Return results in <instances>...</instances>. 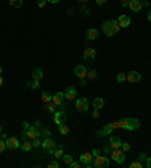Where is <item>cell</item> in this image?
I'll use <instances>...</instances> for the list:
<instances>
[{
    "label": "cell",
    "mask_w": 151,
    "mask_h": 168,
    "mask_svg": "<svg viewBox=\"0 0 151 168\" xmlns=\"http://www.w3.org/2000/svg\"><path fill=\"white\" fill-rule=\"evenodd\" d=\"M109 126L113 129H125V130H136L141 127V121L138 118H121L118 121L109 123Z\"/></svg>",
    "instance_id": "obj_1"
},
{
    "label": "cell",
    "mask_w": 151,
    "mask_h": 168,
    "mask_svg": "<svg viewBox=\"0 0 151 168\" xmlns=\"http://www.w3.org/2000/svg\"><path fill=\"white\" fill-rule=\"evenodd\" d=\"M121 29V26L118 25L116 20H107L101 25V32L106 35V36H113L115 33H118Z\"/></svg>",
    "instance_id": "obj_2"
},
{
    "label": "cell",
    "mask_w": 151,
    "mask_h": 168,
    "mask_svg": "<svg viewBox=\"0 0 151 168\" xmlns=\"http://www.w3.org/2000/svg\"><path fill=\"white\" fill-rule=\"evenodd\" d=\"M41 147H42V150L45 152V153H48V155H53V152L56 150V142L52 139V138H45L44 141H42V144H41Z\"/></svg>",
    "instance_id": "obj_3"
},
{
    "label": "cell",
    "mask_w": 151,
    "mask_h": 168,
    "mask_svg": "<svg viewBox=\"0 0 151 168\" xmlns=\"http://www.w3.org/2000/svg\"><path fill=\"white\" fill-rule=\"evenodd\" d=\"M110 165V162H109V158H106V156H95L94 158V164H92V167H97V168H107Z\"/></svg>",
    "instance_id": "obj_4"
},
{
    "label": "cell",
    "mask_w": 151,
    "mask_h": 168,
    "mask_svg": "<svg viewBox=\"0 0 151 168\" xmlns=\"http://www.w3.org/2000/svg\"><path fill=\"white\" fill-rule=\"evenodd\" d=\"M110 155H112V159H113L116 164H124V161H125V155H124V152H122V149H121V147H119V149H112Z\"/></svg>",
    "instance_id": "obj_5"
},
{
    "label": "cell",
    "mask_w": 151,
    "mask_h": 168,
    "mask_svg": "<svg viewBox=\"0 0 151 168\" xmlns=\"http://www.w3.org/2000/svg\"><path fill=\"white\" fill-rule=\"evenodd\" d=\"M80 164L83 165V167H86V168H89V167H92V161H94V156H92V153H82L80 155Z\"/></svg>",
    "instance_id": "obj_6"
},
{
    "label": "cell",
    "mask_w": 151,
    "mask_h": 168,
    "mask_svg": "<svg viewBox=\"0 0 151 168\" xmlns=\"http://www.w3.org/2000/svg\"><path fill=\"white\" fill-rule=\"evenodd\" d=\"M5 142H6V149H11V150L20 149V141H18L15 136H8V138L5 139Z\"/></svg>",
    "instance_id": "obj_7"
},
{
    "label": "cell",
    "mask_w": 151,
    "mask_h": 168,
    "mask_svg": "<svg viewBox=\"0 0 151 168\" xmlns=\"http://www.w3.org/2000/svg\"><path fill=\"white\" fill-rule=\"evenodd\" d=\"M88 106H89V102H88V99H85V97H80V99L76 100V108H77L79 112L88 111Z\"/></svg>",
    "instance_id": "obj_8"
},
{
    "label": "cell",
    "mask_w": 151,
    "mask_h": 168,
    "mask_svg": "<svg viewBox=\"0 0 151 168\" xmlns=\"http://www.w3.org/2000/svg\"><path fill=\"white\" fill-rule=\"evenodd\" d=\"M53 121L59 126V124H62V123H65L67 121V115H65V111H58V112H55L53 114Z\"/></svg>",
    "instance_id": "obj_9"
},
{
    "label": "cell",
    "mask_w": 151,
    "mask_h": 168,
    "mask_svg": "<svg viewBox=\"0 0 151 168\" xmlns=\"http://www.w3.org/2000/svg\"><path fill=\"white\" fill-rule=\"evenodd\" d=\"M74 74L77 76L79 79H85L86 74H88V70L85 68V65H76V68H74Z\"/></svg>",
    "instance_id": "obj_10"
},
{
    "label": "cell",
    "mask_w": 151,
    "mask_h": 168,
    "mask_svg": "<svg viewBox=\"0 0 151 168\" xmlns=\"http://www.w3.org/2000/svg\"><path fill=\"white\" fill-rule=\"evenodd\" d=\"M141 73H138V71H129L127 73V82H130V83H138V82H141Z\"/></svg>",
    "instance_id": "obj_11"
},
{
    "label": "cell",
    "mask_w": 151,
    "mask_h": 168,
    "mask_svg": "<svg viewBox=\"0 0 151 168\" xmlns=\"http://www.w3.org/2000/svg\"><path fill=\"white\" fill-rule=\"evenodd\" d=\"M95 49H92V47H88V49H85V52H83V58H85V61H88V62H92L94 59H95Z\"/></svg>",
    "instance_id": "obj_12"
},
{
    "label": "cell",
    "mask_w": 151,
    "mask_h": 168,
    "mask_svg": "<svg viewBox=\"0 0 151 168\" xmlns=\"http://www.w3.org/2000/svg\"><path fill=\"white\" fill-rule=\"evenodd\" d=\"M116 21H118V25H119L121 28H129V26H130V23H132L130 17H127V15H119Z\"/></svg>",
    "instance_id": "obj_13"
},
{
    "label": "cell",
    "mask_w": 151,
    "mask_h": 168,
    "mask_svg": "<svg viewBox=\"0 0 151 168\" xmlns=\"http://www.w3.org/2000/svg\"><path fill=\"white\" fill-rule=\"evenodd\" d=\"M64 95H65L67 100H73V99H76V95H77V91H76L74 86H68V88L65 89Z\"/></svg>",
    "instance_id": "obj_14"
},
{
    "label": "cell",
    "mask_w": 151,
    "mask_h": 168,
    "mask_svg": "<svg viewBox=\"0 0 151 168\" xmlns=\"http://www.w3.org/2000/svg\"><path fill=\"white\" fill-rule=\"evenodd\" d=\"M64 97H65V95H64V92H56L55 95H53V99H52V102L56 105V106H62L64 105Z\"/></svg>",
    "instance_id": "obj_15"
},
{
    "label": "cell",
    "mask_w": 151,
    "mask_h": 168,
    "mask_svg": "<svg viewBox=\"0 0 151 168\" xmlns=\"http://www.w3.org/2000/svg\"><path fill=\"white\" fill-rule=\"evenodd\" d=\"M26 132H27V139H35V138L39 136V130L35 126H30L29 130H26Z\"/></svg>",
    "instance_id": "obj_16"
},
{
    "label": "cell",
    "mask_w": 151,
    "mask_h": 168,
    "mask_svg": "<svg viewBox=\"0 0 151 168\" xmlns=\"http://www.w3.org/2000/svg\"><path fill=\"white\" fill-rule=\"evenodd\" d=\"M129 8L133 11V12H139L141 11V0H130L129 2Z\"/></svg>",
    "instance_id": "obj_17"
},
{
    "label": "cell",
    "mask_w": 151,
    "mask_h": 168,
    "mask_svg": "<svg viewBox=\"0 0 151 168\" xmlns=\"http://www.w3.org/2000/svg\"><path fill=\"white\" fill-rule=\"evenodd\" d=\"M109 133H112V127H110L109 124H106L104 127H101V129H100V130H98L97 136H98V138H100V136H101V138H103V136H107Z\"/></svg>",
    "instance_id": "obj_18"
},
{
    "label": "cell",
    "mask_w": 151,
    "mask_h": 168,
    "mask_svg": "<svg viewBox=\"0 0 151 168\" xmlns=\"http://www.w3.org/2000/svg\"><path fill=\"white\" fill-rule=\"evenodd\" d=\"M109 144H110V147H112V149H119L122 142H121V139H119L118 136H110Z\"/></svg>",
    "instance_id": "obj_19"
},
{
    "label": "cell",
    "mask_w": 151,
    "mask_h": 168,
    "mask_svg": "<svg viewBox=\"0 0 151 168\" xmlns=\"http://www.w3.org/2000/svg\"><path fill=\"white\" fill-rule=\"evenodd\" d=\"M92 106H94V109H101V108L104 106V100H103V97H95V99H94V102H92Z\"/></svg>",
    "instance_id": "obj_20"
},
{
    "label": "cell",
    "mask_w": 151,
    "mask_h": 168,
    "mask_svg": "<svg viewBox=\"0 0 151 168\" xmlns=\"http://www.w3.org/2000/svg\"><path fill=\"white\" fill-rule=\"evenodd\" d=\"M42 76H44V73H42L41 68H35V70L32 71V77H33V80H41Z\"/></svg>",
    "instance_id": "obj_21"
},
{
    "label": "cell",
    "mask_w": 151,
    "mask_h": 168,
    "mask_svg": "<svg viewBox=\"0 0 151 168\" xmlns=\"http://www.w3.org/2000/svg\"><path fill=\"white\" fill-rule=\"evenodd\" d=\"M97 36H98V30H97V29L91 28V29L86 30V38H88V39H95Z\"/></svg>",
    "instance_id": "obj_22"
},
{
    "label": "cell",
    "mask_w": 151,
    "mask_h": 168,
    "mask_svg": "<svg viewBox=\"0 0 151 168\" xmlns=\"http://www.w3.org/2000/svg\"><path fill=\"white\" fill-rule=\"evenodd\" d=\"M20 149H21L23 152H30V150L33 149V146H32V142H29V141L26 139V141H24L21 146H20Z\"/></svg>",
    "instance_id": "obj_23"
},
{
    "label": "cell",
    "mask_w": 151,
    "mask_h": 168,
    "mask_svg": "<svg viewBox=\"0 0 151 168\" xmlns=\"http://www.w3.org/2000/svg\"><path fill=\"white\" fill-rule=\"evenodd\" d=\"M41 99H42V102H44V103H48V102H52L53 95L50 94V92H47V91H44V92L41 94Z\"/></svg>",
    "instance_id": "obj_24"
},
{
    "label": "cell",
    "mask_w": 151,
    "mask_h": 168,
    "mask_svg": "<svg viewBox=\"0 0 151 168\" xmlns=\"http://www.w3.org/2000/svg\"><path fill=\"white\" fill-rule=\"evenodd\" d=\"M53 155H55V158H58V159L62 158V156H64V146H58L56 150L53 152Z\"/></svg>",
    "instance_id": "obj_25"
},
{
    "label": "cell",
    "mask_w": 151,
    "mask_h": 168,
    "mask_svg": "<svg viewBox=\"0 0 151 168\" xmlns=\"http://www.w3.org/2000/svg\"><path fill=\"white\" fill-rule=\"evenodd\" d=\"M58 127H59V133H62V135H68V133H70V129H68V126H67L65 123L59 124Z\"/></svg>",
    "instance_id": "obj_26"
},
{
    "label": "cell",
    "mask_w": 151,
    "mask_h": 168,
    "mask_svg": "<svg viewBox=\"0 0 151 168\" xmlns=\"http://www.w3.org/2000/svg\"><path fill=\"white\" fill-rule=\"evenodd\" d=\"M45 109H47V112H50V114H55V111H56V105H55L53 102H48V103H47V106H45Z\"/></svg>",
    "instance_id": "obj_27"
},
{
    "label": "cell",
    "mask_w": 151,
    "mask_h": 168,
    "mask_svg": "<svg viewBox=\"0 0 151 168\" xmlns=\"http://www.w3.org/2000/svg\"><path fill=\"white\" fill-rule=\"evenodd\" d=\"M86 77H88L89 80H95V79H97V71H95V70H88Z\"/></svg>",
    "instance_id": "obj_28"
},
{
    "label": "cell",
    "mask_w": 151,
    "mask_h": 168,
    "mask_svg": "<svg viewBox=\"0 0 151 168\" xmlns=\"http://www.w3.org/2000/svg\"><path fill=\"white\" fill-rule=\"evenodd\" d=\"M9 5H11L12 8H21L23 0H9Z\"/></svg>",
    "instance_id": "obj_29"
},
{
    "label": "cell",
    "mask_w": 151,
    "mask_h": 168,
    "mask_svg": "<svg viewBox=\"0 0 151 168\" xmlns=\"http://www.w3.org/2000/svg\"><path fill=\"white\" fill-rule=\"evenodd\" d=\"M125 80H127V74H124V73H118V76H116V82L122 83V82H125Z\"/></svg>",
    "instance_id": "obj_30"
},
{
    "label": "cell",
    "mask_w": 151,
    "mask_h": 168,
    "mask_svg": "<svg viewBox=\"0 0 151 168\" xmlns=\"http://www.w3.org/2000/svg\"><path fill=\"white\" fill-rule=\"evenodd\" d=\"M62 159H64V164H67V165H70V164L74 161L71 155H64V156H62Z\"/></svg>",
    "instance_id": "obj_31"
},
{
    "label": "cell",
    "mask_w": 151,
    "mask_h": 168,
    "mask_svg": "<svg viewBox=\"0 0 151 168\" xmlns=\"http://www.w3.org/2000/svg\"><path fill=\"white\" fill-rule=\"evenodd\" d=\"M41 144H42V141H39V136H38V138H35V139L32 141V146H33V149L41 147Z\"/></svg>",
    "instance_id": "obj_32"
},
{
    "label": "cell",
    "mask_w": 151,
    "mask_h": 168,
    "mask_svg": "<svg viewBox=\"0 0 151 168\" xmlns=\"http://www.w3.org/2000/svg\"><path fill=\"white\" fill-rule=\"evenodd\" d=\"M39 136H42L44 139H45V138H50V130H48V129H42V130L39 132Z\"/></svg>",
    "instance_id": "obj_33"
},
{
    "label": "cell",
    "mask_w": 151,
    "mask_h": 168,
    "mask_svg": "<svg viewBox=\"0 0 151 168\" xmlns=\"http://www.w3.org/2000/svg\"><path fill=\"white\" fill-rule=\"evenodd\" d=\"M121 149H122V152L125 153V152H129V150L132 149V146H130L129 142H122V144H121Z\"/></svg>",
    "instance_id": "obj_34"
},
{
    "label": "cell",
    "mask_w": 151,
    "mask_h": 168,
    "mask_svg": "<svg viewBox=\"0 0 151 168\" xmlns=\"http://www.w3.org/2000/svg\"><path fill=\"white\" fill-rule=\"evenodd\" d=\"M130 167H132V168H142L144 165H142V162L136 161V162H132V164H130Z\"/></svg>",
    "instance_id": "obj_35"
},
{
    "label": "cell",
    "mask_w": 151,
    "mask_h": 168,
    "mask_svg": "<svg viewBox=\"0 0 151 168\" xmlns=\"http://www.w3.org/2000/svg\"><path fill=\"white\" fill-rule=\"evenodd\" d=\"M5 149H6V142H5V139L0 138V153H2Z\"/></svg>",
    "instance_id": "obj_36"
},
{
    "label": "cell",
    "mask_w": 151,
    "mask_h": 168,
    "mask_svg": "<svg viewBox=\"0 0 151 168\" xmlns=\"http://www.w3.org/2000/svg\"><path fill=\"white\" fill-rule=\"evenodd\" d=\"M27 85H29L32 89H36V88L39 86V80H33V83H27Z\"/></svg>",
    "instance_id": "obj_37"
},
{
    "label": "cell",
    "mask_w": 151,
    "mask_h": 168,
    "mask_svg": "<svg viewBox=\"0 0 151 168\" xmlns=\"http://www.w3.org/2000/svg\"><path fill=\"white\" fill-rule=\"evenodd\" d=\"M48 168H59V162H56V161H52L48 164Z\"/></svg>",
    "instance_id": "obj_38"
},
{
    "label": "cell",
    "mask_w": 151,
    "mask_h": 168,
    "mask_svg": "<svg viewBox=\"0 0 151 168\" xmlns=\"http://www.w3.org/2000/svg\"><path fill=\"white\" fill-rule=\"evenodd\" d=\"M45 5H47V0H38V6L42 9V8H45Z\"/></svg>",
    "instance_id": "obj_39"
},
{
    "label": "cell",
    "mask_w": 151,
    "mask_h": 168,
    "mask_svg": "<svg viewBox=\"0 0 151 168\" xmlns=\"http://www.w3.org/2000/svg\"><path fill=\"white\" fill-rule=\"evenodd\" d=\"M80 165H82L80 162H76V161H73V162L70 164V167H71V168H79Z\"/></svg>",
    "instance_id": "obj_40"
},
{
    "label": "cell",
    "mask_w": 151,
    "mask_h": 168,
    "mask_svg": "<svg viewBox=\"0 0 151 168\" xmlns=\"http://www.w3.org/2000/svg\"><path fill=\"white\" fill-rule=\"evenodd\" d=\"M103 152H104V153H110V152H112L110 144H109V146H104V147H103Z\"/></svg>",
    "instance_id": "obj_41"
},
{
    "label": "cell",
    "mask_w": 151,
    "mask_h": 168,
    "mask_svg": "<svg viewBox=\"0 0 151 168\" xmlns=\"http://www.w3.org/2000/svg\"><path fill=\"white\" fill-rule=\"evenodd\" d=\"M106 2H107V0H95V3H97L98 6H103V5H106Z\"/></svg>",
    "instance_id": "obj_42"
},
{
    "label": "cell",
    "mask_w": 151,
    "mask_h": 168,
    "mask_svg": "<svg viewBox=\"0 0 151 168\" xmlns=\"http://www.w3.org/2000/svg\"><path fill=\"white\" fill-rule=\"evenodd\" d=\"M29 127H30V124L27 121H23V130H29Z\"/></svg>",
    "instance_id": "obj_43"
},
{
    "label": "cell",
    "mask_w": 151,
    "mask_h": 168,
    "mask_svg": "<svg viewBox=\"0 0 151 168\" xmlns=\"http://www.w3.org/2000/svg\"><path fill=\"white\" fill-rule=\"evenodd\" d=\"M145 167L147 168H151V158H147L145 159Z\"/></svg>",
    "instance_id": "obj_44"
},
{
    "label": "cell",
    "mask_w": 151,
    "mask_h": 168,
    "mask_svg": "<svg viewBox=\"0 0 151 168\" xmlns=\"http://www.w3.org/2000/svg\"><path fill=\"white\" fill-rule=\"evenodd\" d=\"M98 115H100V109H94V112H92V117H94V118H98Z\"/></svg>",
    "instance_id": "obj_45"
},
{
    "label": "cell",
    "mask_w": 151,
    "mask_h": 168,
    "mask_svg": "<svg viewBox=\"0 0 151 168\" xmlns=\"http://www.w3.org/2000/svg\"><path fill=\"white\" fill-rule=\"evenodd\" d=\"M145 159H147V155H145V153H141V155H139V162H144Z\"/></svg>",
    "instance_id": "obj_46"
},
{
    "label": "cell",
    "mask_w": 151,
    "mask_h": 168,
    "mask_svg": "<svg viewBox=\"0 0 151 168\" xmlns=\"http://www.w3.org/2000/svg\"><path fill=\"white\" fill-rule=\"evenodd\" d=\"M91 153H92V156H94V158H95V156H98V155H100V152H98V150H97V149H94V150H92V152H91Z\"/></svg>",
    "instance_id": "obj_47"
},
{
    "label": "cell",
    "mask_w": 151,
    "mask_h": 168,
    "mask_svg": "<svg viewBox=\"0 0 151 168\" xmlns=\"http://www.w3.org/2000/svg\"><path fill=\"white\" fill-rule=\"evenodd\" d=\"M47 2H48V3H53V5H56V3H59V2H61V0H47Z\"/></svg>",
    "instance_id": "obj_48"
},
{
    "label": "cell",
    "mask_w": 151,
    "mask_h": 168,
    "mask_svg": "<svg viewBox=\"0 0 151 168\" xmlns=\"http://www.w3.org/2000/svg\"><path fill=\"white\" fill-rule=\"evenodd\" d=\"M141 6H148V2H147V0H142V2H141Z\"/></svg>",
    "instance_id": "obj_49"
},
{
    "label": "cell",
    "mask_w": 151,
    "mask_h": 168,
    "mask_svg": "<svg viewBox=\"0 0 151 168\" xmlns=\"http://www.w3.org/2000/svg\"><path fill=\"white\" fill-rule=\"evenodd\" d=\"M80 85L85 86V85H86V80H85V79H80Z\"/></svg>",
    "instance_id": "obj_50"
},
{
    "label": "cell",
    "mask_w": 151,
    "mask_h": 168,
    "mask_svg": "<svg viewBox=\"0 0 151 168\" xmlns=\"http://www.w3.org/2000/svg\"><path fill=\"white\" fill-rule=\"evenodd\" d=\"M33 126H35V127H38V129H39V127H41V123H39V121H36V123H35V124H33Z\"/></svg>",
    "instance_id": "obj_51"
},
{
    "label": "cell",
    "mask_w": 151,
    "mask_h": 168,
    "mask_svg": "<svg viewBox=\"0 0 151 168\" xmlns=\"http://www.w3.org/2000/svg\"><path fill=\"white\" fill-rule=\"evenodd\" d=\"M0 135H2V139H6V138H8V135H6V133H0Z\"/></svg>",
    "instance_id": "obj_52"
},
{
    "label": "cell",
    "mask_w": 151,
    "mask_h": 168,
    "mask_svg": "<svg viewBox=\"0 0 151 168\" xmlns=\"http://www.w3.org/2000/svg\"><path fill=\"white\" fill-rule=\"evenodd\" d=\"M148 21L151 23V9H150V12H148Z\"/></svg>",
    "instance_id": "obj_53"
},
{
    "label": "cell",
    "mask_w": 151,
    "mask_h": 168,
    "mask_svg": "<svg viewBox=\"0 0 151 168\" xmlns=\"http://www.w3.org/2000/svg\"><path fill=\"white\" fill-rule=\"evenodd\" d=\"M2 85H3V77L0 76V86H2Z\"/></svg>",
    "instance_id": "obj_54"
},
{
    "label": "cell",
    "mask_w": 151,
    "mask_h": 168,
    "mask_svg": "<svg viewBox=\"0 0 151 168\" xmlns=\"http://www.w3.org/2000/svg\"><path fill=\"white\" fill-rule=\"evenodd\" d=\"M130 2V0H122V3H129Z\"/></svg>",
    "instance_id": "obj_55"
},
{
    "label": "cell",
    "mask_w": 151,
    "mask_h": 168,
    "mask_svg": "<svg viewBox=\"0 0 151 168\" xmlns=\"http://www.w3.org/2000/svg\"><path fill=\"white\" fill-rule=\"evenodd\" d=\"M2 71H3V68H2V67H0V74H2Z\"/></svg>",
    "instance_id": "obj_56"
},
{
    "label": "cell",
    "mask_w": 151,
    "mask_h": 168,
    "mask_svg": "<svg viewBox=\"0 0 151 168\" xmlns=\"http://www.w3.org/2000/svg\"><path fill=\"white\" fill-rule=\"evenodd\" d=\"M79 2H82V3H83V2H88V0H79Z\"/></svg>",
    "instance_id": "obj_57"
},
{
    "label": "cell",
    "mask_w": 151,
    "mask_h": 168,
    "mask_svg": "<svg viewBox=\"0 0 151 168\" xmlns=\"http://www.w3.org/2000/svg\"><path fill=\"white\" fill-rule=\"evenodd\" d=\"M0 132H3V129H2V126H0Z\"/></svg>",
    "instance_id": "obj_58"
}]
</instances>
